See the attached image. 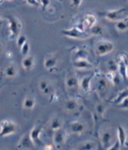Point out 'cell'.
Returning <instances> with one entry per match:
<instances>
[{"mask_svg": "<svg viewBox=\"0 0 128 150\" xmlns=\"http://www.w3.org/2000/svg\"><path fill=\"white\" fill-rule=\"evenodd\" d=\"M104 16L109 20L116 21L118 22L121 20H127L128 17V11L125 8H121L120 10L105 13Z\"/></svg>", "mask_w": 128, "mask_h": 150, "instance_id": "6da1fadb", "label": "cell"}, {"mask_svg": "<svg viewBox=\"0 0 128 150\" xmlns=\"http://www.w3.org/2000/svg\"><path fill=\"white\" fill-rule=\"evenodd\" d=\"M16 131V125L11 121L3 120L1 122V137H6L14 134Z\"/></svg>", "mask_w": 128, "mask_h": 150, "instance_id": "7a4b0ae2", "label": "cell"}, {"mask_svg": "<svg viewBox=\"0 0 128 150\" xmlns=\"http://www.w3.org/2000/svg\"><path fill=\"white\" fill-rule=\"evenodd\" d=\"M114 49V45L110 42L103 41L97 43L95 47V53L97 55L103 56L112 52Z\"/></svg>", "mask_w": 128, "mask_h": 150, "instance_id": "3957f363", "label": "cell"}, {"mask_svg": "<svg viewBox=\"0 0 128 150\" xmlns=\"http://www.w3.org/2000/svg\"><path fill=\"white\" fill-rule=\"evenodd\" d=\"M113 139L112 132L109 129H105L101 132L99 135V143L105 149L107 150L111 146Z\"/></svg>", "mask_w": 128, "mask_h": 150, "instance_id": "277c9868", "label": "cell"}, {"mask_svg": "<svg viewBox=\"0 0 128 150\" xmlns=\"http://www.w3.org/2000/svg\"><path fill=\"white\" fill-rule=\"evenodd\" d=\"M66 132L62 128L55 131L53 135V145L57 149H61L66 143Z\"/></svg>", "mask_w": 128, "mask_h": 150, "instance_id": "5b68a950", "label": "cell"}, {"mask_svg": "<svg viewBox=\"0 0 128 150\" xmlns=\"http://www.w3.org/2000/svg\"><path fill=\"white\" fill-rule=\"evenodd\" d=\"M63 33L66 36L76 39H86L90 37L89 34L86 33L80 28H73L63 31Z\"/></svg>", "mask_w": 128, "mask_h": 150, "instance_id": "8992f818", "label": "cell"}, {"mask_svg": "<svg viewBox=\"0 0 128 150\" xmlns=\"http://www.w3.org/2000/svg\"><path fill=\"white\" fill-rule=\"evenodd\" d=\"M34 145L29 133L22 136L17 145V148L19 150H31L34 148Z\"/></svg>", "mask_w": 128, "mask_h": 150, "instance_id": "52a82bcc", "label": "cell"}, {"mask_svg": "<svg viewBox=\"0 0 128 150\" xmlns=\"http://www.w3.org/2000/svg\"><path fill=\"white\" fill-rule=\"evenodd\" d=\"M7 19L9 21V28L11 32V34L13 37H16L19 35L21 29V24L20 21L16 17L12 16H7Z\"/></svg>", "mask_w": 128, "mask_h": 150, "instance_id": "ba28073f", "label": "cell"}, {"mask_svg": "<svg viewBox=\"0 0 128 150\" xmlns=\"http://www.w3.org/2000/svg\"><path fill=\"white\" fill-rule=\"evenodd\" d=\"M42 131V126H35L30 131L29 135L34 144L40 146L42 145V141L40 138V135Z\"/></svg>", "mask_w": 128, "mask_h": 150, "instance_id": "9c48e42d", "label": "cell"}, {"mask_svg": "<svg viewBox=\"0 0 128 150\" xmlns=\"http://www.w3.org/2000/svg\"><path fill=\"white\" fill-rule=\"evenodd\" d=\"M69 130L73 134L79 135L82 134L85 130V125L81 122L78 121H73L70 123Z\"/></svg>", "mask_w": 128, "mask_h": 150, "instance_id": "30bf717a", "label": "cell"}, {"mask_svg": "<svg viewBox=\"0 0 128 150\" xmlns=\"http://www.w3.org/2000/svg\"><path fill=\"white\" fill-rule=\"evenodd\" d=\"M66 86L69 91H77L79 87V82L78 79L73 76H69L66 80Z\"/></svg>", "mask_w": 128, "mask_h": 150, "instance_id": "8fae6325", "label": "cell"}, {"mask_svg": "<svg viewBox=\"0 0 128 150\" xmlns=\"http://www.w3.org/2000/svg\"><path fill=\"white\" fill-rule=\"evenodd\" d=\"M74 67L78 69L89 70L93 67V65L88 61L87 59H78L75 60Z\"/></svg>", "mask_w": 128, "mask_h": 150, "instance_id": "7c38bea8", "label": "cell"}, {"mask_svg": "<svg viewBox=\"0 0 128 150\" xmlns=\"http://www.w3.org/2000/svg\"><path fill=\"white\" fill-rule=\"evenodd\" d=\"M96 23V18L92 15H87L85 17V19L83 20L82 23V27L83 30V28H90L91 29L92 26L95 25Z\"/></svg>", "mask_w": 128, "mask_h": 150, "instance_id": "4fadbf2b", "label": "cell"}, {"mask_svg": "<svg viewBox=\"0 0 128 150\" xmlns=\"http://www.w3.org/2000/svg\"><path fill=\"white\" fill-rule=\"evenodd\" d=\"M117 131H118V140L119 141V142L120 143L121 147H123L125 145L126 139H127V135H126V131L124 127H123L122 126L119 125L118 126Z\"/></svg>", "mask_w": 128, "mask_h": 150, "instance_id": "5bb4252c", "label": "cell"}, {"mask_svg": "<svg viewBox=\"0 0 128 150\" xmlns=\"http://www.w3.org/2000/svg\"><path fill=\"white\" fill-rule=\"evenodd\" d=\"M78 108V103L76 100L74 99H70L67 100L64 103V109L68 112H74Z\"/></svg>", "mask_w": 128, "mask_h": 150, "instance_id": "9a60e30c", "label": "cell"}, {"mask_svg": "<svg viewBox=\"0 0 128 150\" xmlns=\"http://www.w3.org/2000/svg\"><path fill=\"white\" fill-rule=\"evenodd\" d=\"M98 145L92 141H86L79 144L77 150H97Z\"/></svg>", "mask_w": 128, "mask_h": 150, "instance_id": "2e32d148", "label": "cell"}, {"mask_svg": "<svg viewBox=\"0 0 128 150\" xmlns=\"http://www.w3.org/2000/svg\"><path fill=\"white\" fill-rule=\"evenodd\" d=\"M62 127V121L58 117L52 118L50 122V128L54 132L61 129Z\"/></svg>", "mask_w": 128, "mask_h": 150, "instance_id": "e0dca14e", "label": "cell"}, {"mask_svg": "<svg viewBox=\"0 0 128 150\" xmlns=\"http://www.w3.org/2000/svg\"><path fill=\"white\" fill-rule=\"evenodd\" d=\"M39 90L45 95H50L52 92L51 86L46 81H41L39 84Z\"/></svg>", "mask_w": 128, "mask_h": 150, "instance_id": "ac0fdd59", "label": "cell"}, {"mask_svg": "<svg viewBox=\"0 0 128 150\" xmlns=\"http://www.w3.org/2000/svg\"><path fill=\"white\" fill-rule=\"evenodd\" d=\"M96 89L99 92H103L108 89L109 83L106 79L101 78L96 83Z\"/></svg>", "mask_w": 128, "mask_h": 150, "instance_id": "d6986e66", "label": "cell"}, {"mask_svg": "<svg viewBox=\"0 0 128 150\" xmlns=\"http://www.w3.org/2000/svg\"><path fill=\"white\" fill-rule=\"evenodd\" d=\"M34 65V59L32 56H27L22 61V65L26 70H29L32 69Z\"/></svg>", "mask_w": 128, "mask_h": 150, "instance_id": "ffe728a7", "label": "cell"}, {"mask_svg": "<svg viewBox=\"0 0 128 150\" xmlns=\"http://www.w3.org/2000/svg\"><path fill=\"white\" fill-rule=\"evenodd\" d=\"M92 75L93 74H91L90 76H87L83 78L81 82V83H80L81 87L85 92H88L90 91V82L91 81V79L92 77Z\"/></svg>", "mask_w": 128, "mask_h": 150, "instance_id": "44dd1931", "label": "cell"}, {"mask_svg": "<svg viewBox=\"0 0 128 150\" xmlns=\"http://www.w3.org/2000/svg\"><path fill=\"white\" fill-rule=\"evenodd\" d=\"M128 99V89L123 90L118 95L116 99L114 100V103L119 104L122 103L125 100Z\"/></svg>", "mask_w": 128, "mask_h": 150, "instance_id": "7402d4cb", "label": "cell"}, {"mask_svg": "<svg viewBox=\"0 0 128 150\" xmlns=\"http://www.w3.org/2000/svg\"><path fill=\"white\" fill-rule=\"evenodd\" d=\"M57 64V59L55 57H49L45 60V67L46 69L50 70L54 68Z\"/></svg>", "mask_w": 128, "mask_h": 150, "instance_id": "603a6c76", "label": "cell"}, {"mask_svg": "<svg viewBox=\"0 0 128 150\" xmlns=\"http://www.w3.org/2000/svg\"><path fill=\"white\" fill-rule=\"evenodd\" d=\"M17 74V70L15 65H10L4 69V75L8 77H14Z\"/></svg>", "mask_w": 128, "mask_h": 150, "instance_id": "cb8c5ba5", "label": "cell"}, {"mask_svg": "<svg viewBox=\"0 0 128 150\" xmlns=\"http://www.w3.org/2000/svg\"><path fill=\"white\" fill-rule=\"evenodd\" d=\"M116 28L120 32H124L128 29V20H123L118 21L116 24Z\"/></svg>", "mask_w": 128, "mask_h": 150, "instance_id": "d4e9b609", "label": "cell"}, {"mask_svg": "<svg viewBox=\"0 0 128 150\" xmlns=\"http://www.w3.org/2000/svg\"><path fill=\"white\" fill-rule=\"evenodd\" d=\"M35 105V100L32 98H26L23 102V107L27 110H31Z\"/></svg>", "mask_w": 128, "mask_h": 150, "instance_id": "484cf974", "label": "cell"}, {"mask_svg": "<svg viewBox=\"0 0 128 150\" xmlns=\"http://www.w3.org/2000/svg\"><path fill=\"white\" fill-rule=\"evenodd\" d=\"M90 33L92 35H101L103 32V29L99 25H94L92 26V27L90 29Z\"/></svg>", "mask_w": 128, "mask_h": 150, "instance_id": "4316f807", "label": "cell"}, {"mask_svg": "<svg viewBox=\"0 0 128 150\" xmlns=\"http://www.w3.org/2000/svg\"><path fill=\"white\" fill-rule=\"evenodd\" d=\"M21 52L22 55H25L27 54L28 53V52H29V45L28 42H26L24 44V45L21 47Z\"/></svg>", "mask_w": 128, "mask_h": 150, "instance_id": "83f0119b", "label": "cell"}, {"mask_svg": "<svg viewBox=\"0 0 128 150\" xmlns=\"http://www.w3.org/2000/svg\"><path fill=\"white\" fill-rule=\"evenodd\" d=\"M26 42H27L26 41V37L24 36V35H20L18 38H17V45L19 47H21Z\"/></svg>", "mask_w": 128, "mask_h": 150, "instance_id": "f1b7e54d", "label": "cell"}, {"mask_svg": "<svg viewBox=\"0 0 128 150\" xmlns=\"http://www.w3.org/2000/svg\"><path fill=\"white\" fill-rule=\"evenodd\" d=\"M121 146L120 143L119 142L118 140H116V142L114 143L113 145H111L107 150H120Z\"/></svg>", "mask_w": 128, "mask_h": 150, "instance_id": "f546056e", "label": "cell"}, {"mask_svg": "<svg viewBox=\"0 0 128 150\" xmlns=\"http://www.w3.org/2000/svg\"><path fill=\"white\" fill-rule=\"evenodd\" d=\"M108 68H109V70H111V71H113V72H114L115 70H116V69L118 68L115 62L113 60H109L108 64Z\"/></svg>", "mask_w": 128, "mask_h": 150, "instance_id": "4dcf8cb0", "label": "cell"}, {"mask_svg": "<svg viewBox=\"0 0 128 150\" xmlns=\"http://www.w3.org/2000/svg\"><path fill=\"white\" fill-rule=\"evenodd\" d=\"M104 107L102 104H98L96 106V111L98 112L99 114H102L104 112Z\"/></svg>", "mask_w": 128, "mask_h": 150, "instance_id": "1f68e13d", "label": "cell"}, {"mask_svg": "<svg viewBox=\"0 0 128 150\" xmlns=\"http://www.w3.org/2000/svg\"><path fill=\"white\" fill-rule=\"evenodd\" d=\"M55 146L51 144H47L45 146V150H52Z\"/></svg>", "mask_w": 128, "mask_h": 150, "instance_id": "d6a6232c", "label": "cell"}, {"mask_svg": "<svg viewBox=\"0 0 128 150\" xmlns=\"http://www.w3.org/2000/svg\"><path fill=\"white\" fill-rule=\"evenodd\" d=\"M27 3L31 4V5H33L34 6H39L40 4V2H39L38 1H28Z\"/></svg>", "mask_w": 128, "mask_h": 150, "instance_id": "836d02e7", "label": "cell"}, {"mask_svg": "<svg viewBox=\"0 0 128 150\" xmlns=\"http://www.w3.org/2000/svg\"><path fill=\"white\" fill-rule=\"evenodd\" d=\"M81 2H82L81 1H71V3H73L72 4L75 7L79 6V5H80V4L81 3Z\"/></svg>", "mask_w": 128, "mask_h": 150, "instance_id": "e575fe53", "label": "cell"}, {"mask_svg": "<svg viewBox=\"0 0 128 150\" xmlns=\"http://www.w3.org/2000/svg\"><path fill=\"white\" fill-rule=\"evenodd\" d=\"M97 150H105V149L103 148V146H101V144L99 143L98 145V149H97Z\"/></svg>", "mask_w": 128, "mask_h": 150, "instance_id": "d590c367", "label": "cell"}, {"mask_svg": "<svg viewBox=\"0 0 128 150\" xmlns=\"http://www.w3.org/2000/svg\"><path fill=\"white\" fill-rule=\"evenodd\" d=\"M126 77H128V65H127V67H126Z\"/></svg>", "mask_w": 128, "mask_h": 150, "instance_id": "8d00e7d4", "label": "cell"}, {"mask_svg": "<svg viewBox=\"0 0 128 150\" xmlns=\"http://www.w3.org/2000/svg\"><path fill=\"white\" fill-rule=\"evenodd\" d=\"M127 20H128V17H127Z\"/></svg>", "mask_w": 128, "mask_h": 150, "instance_id": "74e56055", "label": "cell"}]
</instances>
